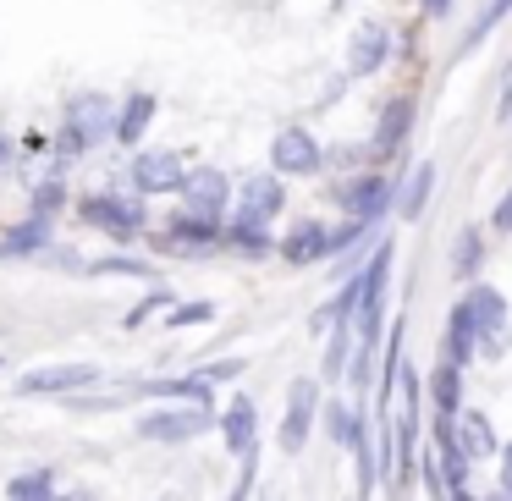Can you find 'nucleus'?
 Instances as JSON below:
<instances>
[{"label": "nucleus", "mask_w": 512, "mask_h": 501, "mask_svg": "<svg viewBox=\"0 0 512 501\" xmlns=\"http://www.w3.org/2000/svg\"><path fill=\"white\" fill-rule=\"evenodd\" d=\"M210 430V408H193V402H177V408H155L144 413L138 435L144 441H193V435Z\"/></svg>", "instance_id": "nucleus-1"}, {"label": "nucleus", "mask_w": 512, "mask_h": 501, "mask_svg": "<svg viewBox=\"0 0 512 501\" xmlns=\"http://www.w3.org/2000/svg\"><path fill=\"white\" fill-rule=\"evenodd\" d=\"M94 380H105L100 364H56V369L23 375L17 391H23V397H67V391H83V386H94Z\"/></svg>", "instance_id": "nucleus-2"}, {"label": "nucleus", "mask_w": 512, "mask_h": 501, "mask_svg": "<svg viewBox=\"0 0 512 501\" xmlns=\"http://www.w3.org/2000/svg\"><path fill=\"white\" fill-rule=\"evenodd\" d=\"M177 193L188 199V221H215V215H221V204H226V193H232V182H226L215 166H199V171H188V177H182Z\"/></svg>", "instance_id": "nucleus-3"}, {"label": "nucleus", "mask_w": 512, "mask_h": 501, "mask_svg": "<svg viewBox=\"0 0 512 501\" xmlns=\"http://www.w3.org/2000/svg\"><path fill=\"white\" fill-rule=\"evenodd\" d=\"M111 127L116 122H111V100H105V94H78V100L67 105V138H78V149L100 144Z\"/></svg>", "instance_id": "nucleus-4"}, {"label": "nucleus", "mask_w": 512, "mask_h": 501, "mask_svg": "<svg viewBox=\"0 0 512 501\" xmlns=\"http://www.w3.org/2000/svg\"><path fill=\"white\" fill-rule=\"evenodd\" d=\"M314 402H320L314 380H292L287 419H281V452H303V441H309V430H314Z\"/></svg>", "instance_id": "nucleus-5"}, {"label": "nucleus", "mask_w": 512, "mask_h": 501, "mask_svg": "<svg viewBox=\"0 0 512 501\" xmlns=\"http://www.w3.org/2000/svg\"><path fill=\"white\" fill-rule=\"evenodd\" d=\"M270 160H276V171H287V177H309V171H320V144H314L303 127H281L276 144H270Z\"/></svg>", "instance_id": "nucleus-6"}, {"label": "nucleus", "mask_w": 512, "mask_h": 501, "mask_svg": "<svg viewBox=\"0 0 512 501\" xmlns=\"http://www.w3.org/2000/svg\"><path fill=\"white\" fill-rule=\"evenodd\" d=\"M281 182L276 177H248L243 188H237V226H259V232H265V221L270 215L281 210Z\"/></svg>", "instance_id": "nucleus-7"}, {"label": "nucleus", "mask_w": 512, "mask_h": 501, "mask_svg": "<svg viewBox=\"0 0 512 501\" xmlns=\"http://www.w3.org/2000/svg\"><path fill=\"white\" fill-rule=\"evenodd\" d=\"M182 177H188V171H182V160L177 155H138L133 160V182L144 193H171V188H182Z\"/></svg>", "instance_id": "nucleus-8"}, {"label": "nucleus", "mask_w": 512, "mask_h": 501, "mask_svg": "<svg viewBox=\"0 0 512 501\" xmlns=\"http://www.w3.org/2000/svg\"><path fill=\"white\" fill-rule=\"evenodd\" d=\"M452 441H457V452H463L468 463H485V457L501 452V441H496V430H490L485 413H463V419H457V430H452Z\"/></svg>", "instance_id": "nucleus-9"}, {"label": "nucleus", "mask_w": 512, "mask_h": 501, "mask_svg": "<svg viewBox=\"0 0 512 501\" xmlns=\"http://www.w3.org/2000/svg\"><path fill=\"white\" fill-rule=\"evenodd\" d=\"M386 50H391L386 28H380V23H364V28L353 34V50H347V72H353V78H369V72H380Z\"/></svg>", "instance_id": "nucleus-10"}, {"label": "nucleus", "mask_w": 512, "mask_h": 501, "mask_svg": "<svg viewBox=\"0 0 512 501\" xmlns=\"http://www.w3.org/2000/svg\"><path fill=\"white\" fill-rule=\"evenodd\" d=\"M386 199H391V188H386L380 177H364V182H353V188H342V210L353 215L358 226L375 221V215L386 210Z\"/></svg>", "instance_id": "nucleus-11"}, {"label": "nucleus", "mask_w": 512, "mask_h": 501, "mask_svg": "<svg viewBox=\"0 0 512 501\" xmlns=\"http://www.w3.org/2000/svg\"><path fill=\"white\" fill-rule=\"evenodd\" d=\"M281 254H287L292 265H314V259H325V254H331V232H325L320 221H303L298 232H292L287 243H281Z\"/></svg>", "instance_id": "nucleus-12"}, {"label": "nucleus", "mask_w": 512, "mask_h": 501, "mask_svg": "<svg viewBox=\"0 0 512 501\" xmlns=\"http://www.w3.org/2000/svg\"><path fill=\"white\" fill-rule=\"evenodd\" d=\"M89 221L111 226V232H138V226H144V204H133V199H94Z\"/></svg>", "instance_id": "nucleus-13"}, {"label": "nucleus", "mask_w": 512, "mask_h": 501, "mask_svg": "<svg viewBox=\"0 0 512 501\" xmlns=\"http://www.w3.org/2000/svg\"><path fill=\"white\" fill-rule=\"evenodd\" d=\"M221 435H226V446H232L237 457L254 452V402L237 397L232 408H226V419H221Z\"/></svg>", "instance_id": "nucleus-14"}, {"label": "nucleus", "mask_w": 512, "mask_h": 501, "mask_svg": "<svg viewBox=\"0 0 512 501\" xmlns=\"http://www.w3.org/2000/svg\"><path fill=\"white\" fill-rule=\"evenodd\" d=\"M463 309L474 314L479 336H485V331H501V325H507V303H501V292H496V287H474V292L463 298Z\"/></svg>", "instance_id": "nucleus-15"}, {"label": "nucleus", "mask_w": 512, "mask_h": 501, "mask_svg": "<svg viewBox=\"0 0 512 501\" xmlns=\"http://www.w3.org/2000/svg\"><path fill=\"white\" fill-rule=\"evenodd\" d=\"M149 397H177V402H193V408H210V386H204L199 375L188 380H144Z\"/></svg>", "instance_id": "nucleus-16"}, {"label": "nucleus", "mask_w": 512, "mask_h": 501, "mask_svg": "<svg viewBox=\"0 0 512 501\" xmlns=\"http://www.w3.org/2000/svg\"><path fill=\"white\" fill-rule=\"evenodd\" d=\"M149 122H155V100H149V94H133V100H127V111H122V122H116L111 133L122 138V144H138V133H144Z\"/></svg>", "instance_id": "nucleus-17"}, {"label": "nucleus", "mask_w": 512, "mask_h": 501, "mask_svg": "<svg viewBox=\"0 0 512 501\" xmlns=\"http://www.w3.org/2000/svg\"><path fill=\"white\" fill-rule=\"evenodd\" d=\"M430 182H435V166H419L408 182V193H402V221H419L424 215V199H430Z\"/></svg>", "instance_id": "nucleus-18"}, {"label": "nucleus", "mask_w": 512, "mask_h": 501, "mask_svg": "<svg viewBox=\"0 0 512 501\" xmlns=\"http://www.w3.org/2000/svg\"><path fill=\"white\" fill-rule=\"evenodd\" d=\"M45 496H56V474L50 468H34V474L12 479V501H45Z\"/></svg>", "instance_id": "nucleus-19"}, {"label": "nucleus", "mask_w": 512, "mask_h": 501, "mask_svg": "<svg viewBox=\"0 0 512 501\" xmlns=\"http://www.w3.org/2000/svg\"><path fill=\"white\" fill-rule=\"evenodd\" d=\"M325 424H331V441H342V446H358V435H364L358 413H347L342 402H331V408H325Z\"/></svg>", "instance_id": "nucleus-20"}, {"label": "nucleus", "mask_w": 512, "mask_h": 501, "mask_svg": "<svg viewBox=\"0 0 512 501\" xmlns=\"http://www.w3.org/2000/svg\"><path fill=\"white\" fill-rule=\"evenodd\" d=\"M430 397H435V408H441V419H452V413H457V369H452V364H446V369H435Z\"/></svg>", "instance_id": "nucleus-21"}, {"label": "nucleus", "mask_w": 512, "mask_h": 501, "mask_svg": "<svg viewBox=\"0 0 512 501\" xmlns=\"http://www.w3.org/2000/svg\"><path fill=\"white\" fill-rule=\"evenodd\" d=\"M408 116H413V105H408V100L386 105V122H380V149L402 144V133H408Z\"/></svg>", "instance_id": "nucleus-22"}, {"label": "nucleus", "mask_w": 512, "mask_h": 501, "mask_svg": "<svg viewBox=\"0 0 512 501\" xmlns=\"http://www.w3.org/2000/svg\"><path fill=\"white\" fill-rule=\"evenodd\" d=\"M39 243H50V226H45V221H28L23 232L6 237V248H0V254H34Z\"/></svg>", "instance_id": "nucleus-23"}, {"label": "nucleus", "mask_w": 512, "mask_h": 501, "mask_svg": "<svg viewBox=\"0 0 512 501\" xmlns=\"http://www.w3.org/2000/svg\"><path fill=\"white\" fill-rule=\"evenodd\" d=\"M479 259H485V248H479V232H474V226H468V232L457 237V254H452V270H457V276H474V265H479Z\"/></svg>", "instance_id": "nucleus-24"}, {"label": "nucleus", "mask_w": 512, "mask_h": 501, "mask_svg": "<svg viewBox=\"0 0 512 501\" xmlns=\"http://www.w3.org/2000/svg\"><path fill=\"white\" fill-rule=\"evenodd\" d=\"M507 12H512V0H490L485 12H479V23H474V34H468V45H474V39H485V34H490V28H496V23H501V17H507Z\"/></svg>", "instance_id": "nucleus-25"}, {"label": "nucleus", "mask_w": 512, "mask_h": 501, "mask_svg": "<svg viewBox=\"0 0 512 501\" xmlns=\"http://www.w3.org/2000/svg\"><path fill=\"white\" fill-rule=\"evenodd\" d=\"M342 364H347V325H336L331 331V353H325V375H342Z\"/></svg>", "instance_id": "nucleus-26"}, {"label": "nucleus", "mask_w": 512, "mask_h": 501, "mask_svg": "<svg viewBox=\"0 0 512 501\" xmlns=\"http://www.w3.org/2000/svg\"><path fill=\"white\" fill-rule=\"evenodd\" d=\"M232 243L243 248V254H265V248H270V237L259 232V226H232Z\"/></svg>", "instance_id": "nucleus-27"}, {"label": "nucleus", "mask_w": 512, "mask_h": 501, "mask_svg": "<svg viewBox=\"0 0 512 501\" xmlns=\"http://www.w3.org/2000/svg\"><path fill=\"white\" fill-rule=\"evenodd\" d=\"M479 353H485V358H501V353H507V325L479 336V342H474V358H479Z\"/></svg>", "instance_id": "nucleus-28"}, {"label": "nucleus", "mask_w": 512, "mask_h": 501, "mask_svg": "<svg viewBox=\"0 0 512 501\" xmlns=\"http://www.w3.org/2000/svg\"><path fill=\"white\" fill-rule=\"evenodd\" d=\"M56 204H61V182H39V188H34V210L50 215Z\"/></svg>", "instance_id": "nucleus-29"}, {"label": "nucleus", "mask_w": 512, "mask_h": 501, "mask_svg": "<svg viewBox=\"0 0 512 501\" xmlns=\"http://www.w3.org/2000/svg\"><path fill=\"white\" fill-rule=\"evenodd\" d=\"M100 276H149V265H133V259H105V265H94Z\"/></svg>", "instance_id": "nucleus-30"}, {"label": "nucleus", "mask_w": 512, "mask_h": 501, "mask_svg": "<svg viewBox=\"0 0 512 501\" xmlns=\"http://www.w3.org/2000/svg\"><path fill=\"white\" fill-rule=\"evenodd\" d=\"M254 468H259V463H254V452H248V457H243V474H237V490H232L226 501H248V490H254Z\"/></svg>", "instance_id": "nucleus-31"}, {"label": "nucleus", "mask_w": 512, "mask_h": 501, "mask_svg": "<svg viewBox=\"0 0 512 501\" xmlns=\"http://www.w3.org/2000/svg\"><path fill=\"white\" fill-rule=\"evenodd\" d=\"M193 320H210V303H188V309L171 314V325H193Z\"/></svg>", "instance_id": "nucleus-32"}, {"label": "nucleus", "mask_w": 512, "mask_h": 501, "mask_svg": "<svg viewBox=\"0 0 512 501\" xmlns=\"http://www.w3.org/2000/svg\"><path fill=\"white\" fill-rule=\"evenodd\" d=\"M501 490H507V496H512V441L501 446Z\"/></svg>", "instance_id": "nucleus-33"}, {"label": "nucleus", "mask_w": 512, "mask_h": 501, "mask_svg": "<svg viewBox=\"0 0 512 501\" xmlns=\"http://www.w3.org/2000/svg\"><path fill=\"white\" fill-rule=\"evenodd\" d=\"M12 160H17V149H12V138L0 133V177H6V171H12Z\"/></svg>", "instance_id": "nucleus-34"}, {"label": "nucleus", "mask_w": 512, "mask_h": 501, "mask_svg": "<svg viewBox=\"0 0 512 501\" xmlns=\"http://www.w3.org/2000/svg\"><path fill=\"white\" fill-rule=\"evenodd\" d=\"M496 232H512V193L501 199V210H496Z\"/></svg>", "instance_id": "nucleus-35"}, {"label": "nucleus", "mask_w": 512, "mask_h": 501, "mask_svg": "<svg viewBox=\"0 0 512 501\" xmlns=\"http://www.w3.org/2000/svg\"><path fill=\"white\" fill-rule=\"evenodd\" d=\"M424 6H430V12H446V6H452V0H424Z\"/></svg>", "instance_id": "nucleus-36"}, {"label": "nucleus", "mask_w": 512, "mask_h": 501, "mask_svg": "<svg viewBox=\"0 0 512 501\" xmlns=\"http://www.w3.org/2000/svg\"><path fill=\"white\" fill-rule=\"evenodd\" d=\"M452 501H474V496H468V490H452Z\"/></svg>", "instance_id": "nucleus-37"}, {"label": "nucleus", "mask_w": 512, "mask_h": 501, "mask_svg": "<svg viewBox=\"0 0 512 501\" xmlns=\"http://www.w3.org/2000/svg\"><path fill=\"white\" fill-rule=\"evenodd\" d=\"M485 501H512V496H507V490H496V496H485Z\"/></svg>", "instance_id": "nucleus-38"}, {"label": "nucleus", "mask_w": 512, "mask_h": 501, "mask_svg": "<svg viewBox=\"0 0 512 501\" xmlns=\"http://www.w3.org/2000/svg\"><path fill=\"white\" fill-rule=\"evenodd\" d=\"M45 501H83V496H45Z\"/></svg>", "instance_id": "nucleus-39"}]
</instances>
